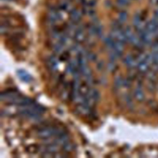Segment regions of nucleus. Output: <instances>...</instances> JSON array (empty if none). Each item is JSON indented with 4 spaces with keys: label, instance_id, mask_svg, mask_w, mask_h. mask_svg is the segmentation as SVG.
<instances>
[{
    "label": "nucleus",
    "instance_id": "4be33fe9",
    "mask_svg": "<svg viewBox=\"0 0 158 158\" xmlns=\"http://www.w3.org/2000/svg\"><path fill=\"white\" fill-rule=\"evenodd\" d=\"M87 57L88 58V59H89L90 60H94L96 59V56L93 54V53H88L87 54Z\"/></svg>",
    "mask_w": 158,
    "mask_h": 158
},
{
    "label": "nucleus",
    "instance_id": "f8f14e48",
    "mask_svg": "<svg viewBox=\"0 0 158 158\" xmlns=\"http://www.w3.org/2000/svg\"><path fill=\"white\" fill-rule=\"evenodd\" d=\"M45 150L46 151V152L48 153H50V154H52V153H54L55 152L57 151V147L56 146V144L54 143H51V144H49L46 148H45Z\"/></svg>",
    "mask_w": 158,
    "mask_h": 158
},
{
    "label": "nucleus",
    "instance_id": "f03ea898",
    "mask_svg": "<svg viewBox=\"0 0 158 158\" xmlns=\"http://www.w3.org/2000/svg\"><path fill=\"white\" fill-rule=\"evenodd\" d=\"M70 0H60L59 3V10L67 12H70L73 9V6Z\"/></svg>",
    "mask_w": 158,
    "mask_h": 158
},
{
    "label": "nucleus",
    "instance_id": "a211bd4d",
    "mask_svg": "<svg viewBox=\"0 0 158 158\" xmlns=\"http://www.w3.org/2000/svg\"><path fill=\"white\" fill-rule=\"evenodd\" d=\"M130 3L129 0H117V6L120 8H123L127 7Z\"/></svg>",
    "mask_w": 158,
    "mask_h": 158
},
{
    "label": "nucleus",
    "instance_id": "5701e85b",
    "mask_svg": "<svg viewBox=\"0 0 158 158\" xmlns=\"http://www.w3.org/2000/svg\"><path fill=\"white\" fill-rule=\"evenodd\" d=\"M153 57V62L156 63H158V52H155L154 54L152 55Z\"/></svg>",
    "mask_w": 158,
    "mask_h": 158
},
{
    "label": "nucleus",
    "instance_id": "412c9836",
    "mask_svg": "<svg viewBox=\"0 0 158 158\" xmlns=\"http://www.w3.org/2000/svg\"><path fill=\"white\" fill-rule=\"evenodd\" d=\"M8 31V27L6 26V25H4L3 24L1 25V34H4V33H7Z\"/></svg>",
    "mask_w": 158,
    "mask_h": 158
},
{
    "label": "nucleus",
    "instance_id": "423d86ee",
    "mask_svg": "<svg viewBox=\"0 0 158 158\" xmlns=\"http://www.w3.org/2000/svg\"><path fill=\"white\" fill-rule=\"evenodd\" d=\"M17 75L20 78L21 80L25 82H29L31 79L30 74L24 70H22V69L19 70L17 71Z\"/></svg>",
    "mask_w": 158,
    "mask_h": 158
},
{
    "label": "nucleus",
    "instance_id": "f3484780",
    "mask_svg": "<svg viewBox=\"0 0 158 158\" xmlns=\"http://www.w3.org/2000/svg\"><path fill=\"white\" fill-rule=\"evenodd\" d=\"M123 80L122 79V78L120 76H117L115 78L114 80V85L115 87H117V88H120L121 86L123 85Z\"/></svg>",
    "mask_w": 158,
    "mask_h": 158
},
{
    "label": "nucleus",
    "instance_id": "f257e3e1",
    "mask_svg": "<svg viewBox=\"0 0 158 158\" xmlns=\"http://www.w3.org/2000/svg\"><path fill=\"white\" fill-rule=\"evenodd\" d=\"M60 132L62 131L55 128L46 127L38 130L37 132V136L41 138L48 139L52 136H57Z\"/></svg>",
    "mask_w": 158,
    "mask_h": 158
},
{
    "label": "nucleus",
    "instance_id": "9b49d317",
    "mask_svg": "<svg viewBox=\"0 0 158 158\" xmlns=\"http://www.w3.org/2000/svg\"><path fill=\"white\" fill-rule=\"evenodd\" d=\"M88 94L91 97V98L94 100V102L99 101L100 98V94L99 91L96 89H91L89 90Z\"/></svg>",
    "mask_w": 158,
    "mask_h": 158
},
{
    "label": "nucleus",
    "instance_id": "dca6fc26",
    "mask_svg": "<svg viewBox=\"0 0 158 158\" xmlns=\"http://www.w3.org/2000/svg\"><path fill=\"white\" fill-rule=\"evenodd\" d=\"M124 33H125V35L126 36V38H127V41H130V40L132 38V37L133 36L134 34L133 33V32L131 31V29L128 27L126 28L124 30Z\"/></svg>",
    "mask_w": 158,
    "mask_h": 158
},
{
    "label": "nucleus",
    "instance_id": "9d476101",
    "mask_svg": "<svg viewBox=\"0 0 158 158\" xmlns=\"http://www.w3.org/2000/svg\"><path fill=\"white\" fill-rule=\"evenodd\" d=\"M124 63L128 67H135L136 65L135 60L133 59L132 56H130V55H127L125 57V59H124Z\"/></svg>",
    "mask_w": 158,
    "mask_h": 158
},
{
    "label": "nucleus",
    "instance_id": "4468645a",
    "mask_svg": "<svg viewBox=\"0 0 158 158\" xmlns=\"http://www.w3.org/2000/svg\"><path fill=\"white\" fill-rule=\"evenodd\" d=\"M73 144L72 143H70L69 141L65 143L62 144V149L65 152H70L73 149Z\"/></svg>",
    "mask_w": 158,
    "mask_h": 158
},
{
    "label": "nucleus",
    "instance_id": "b1692460",
    "mask_svg": "<svg viewBox=\"0 0 158 158\" xmlns=\"http://www.w3.org/2000/svg\"><path fill=\"white\" fill-rule=\"evenodd\" d=\"M151 3L154 6H158V0H151Z\"/></svg>",
    "mask_w": 158,
    "mask_h": 158
},
{
    "label": "nucleus",
    "instance_id": "7ed1b4c3",
    "mask_svg": "<svg viewBox=\"0 0 158 158\" xmlns=\"http://www.w3.org/2000/svg\"><path fill=\"white\" fill-rule=\"evenodd\" d=\"M74 39L77 43H81L85 40V33L82 28H78L75 30L73 35Z\"/></svg>",
    "mask_w": 158,
    "mask_h": 158
},
{
    "label": "nucleus",
    "instance_id": "aec40b11",
    "mask_svg": "<svg viewBox=\"0 0 158 158\" xmlns=\"http://www.w3.org/2000/svg\"><path fill=\"white\" fill-rule=\"evenodd\" d=\"M125 101H126V103H127L128 107H129L130 108L132 107V106H133L132 101H131V99H130V98L129 97V96H127L125 97Z\"/></svg>",
    "mask_w": 158,
    "mask_h": 158
},
{
    "label": "nucleus",
    "instance_id": "ddd939ff",
    "mask_svg": "<svg viewBox=\"0 0 158 158\" xmlns=\"http://www.w3.org/2000/svg\"><path fill=\"white\" fill-rule=\"evenodd\" d=\"M127 13L125 11L120 12L118 16V21L119 23H124L127 19Z\"/></svg>",
    "mask_w": 158,
    "mask_h": 158
},
{
    "label": "nucleus",
    "instance_id": "20e7f679",
    "mask_svg": "<svg viewBox=\"0 0 158 158\" xmlns=\"http://www.w3.org/2000/svg\"><path fill=\"white\" fill-rule=\"evenodd\" d=\"M117 57H120L122 56L123 51V44L117 40H115L113 49Z\"/></svg>",
    "mask_w": 158,
    "mask_h": 158
},
{
    "label": "nucleus",
    "instance_id": "1a4fd4ad",
    "mask_svg": "<svg viewBox=\"0 0 158 158\" xmlns=\"http://www.w3.org/2000/svg\"><path fill=\"white\" fill-rule=\"evenodd\" d=\"M49 65L51 70L55 71L57 69L58 67V62L55 56H51L49 59Z\"/></svg>",
    "mask_w": 158,
    "mask_h": 158
},
{
    "label": "nucleus",
    "instance_id": "6ab92c4d",
    "mask_svg": "<svg viewBox=\"0 0 158 158\" xmlns=\"http://www.w3.org/2000/svg\"><path fill=\"white\" fill-rule=\"evenodd\" d=\"M107 70L109 72L114 71L115 70V68H116V65L115 64V62L110 61V62L108 63V64L107 65Z\"/></svg>",
    "mask_w": 158,
    "mask_h": 158
},
{
    "label": "nucleus",
    "instance_id": "2eb2a0df",
    "mask_svg": "<svg viewBox=\"0 0 158 158\" xmlns=\"http://www.w3.org/2000/svg\"><path fill=\"white\" fill-rule=\"evenodd\" d=\"M64 44H62L60 41L56 43L54 46V50L57 53H61L64 49Z\"/></svg>",
    "mask_w": 158,
    "mask_h": 158
},
{
    "label": "nucleus",
    "instance_id": "6e6552de",
    "mask_svg": "<svg viewBox=\"0 0 158 158\" xmlns=\"http://www.w3.org/2000/svg\"><path fill=\"white\" fill-rule=\"evenodd\" d=\"M137 67L138 70L141 72L144 73L148 70L149 65H148V63L145 60H139L138 62L137 63Z\"/></svg>",
    "mask_w": 158,
    "mask_h": 158
},
{
    "label": "nucleus",
    "instance_id": "39448f33",
    "mask_svg": "<svg viewBox=\"0 0 158 158\" xmlns=\"http://www.w3.org/2000/svg\"><path fill=\"white\" fill-rule=\"evenodd\" d=\"M82 17V12L77 10V9H73L70 12V20L73 22V23H77L78 22L80 19Z\"/></svg>",
    "mask_w": 158,
    "mask_h": 158
},
{
    "label": "nucleus",
    "instance_id": "0eeeda50",
    "mask_svg": "<svg viewBox=\"0 0 158 158\" xmlns=\"http://www.w3.org/2000/svg\"><path fill=\"white\" fill-rule=\"evenodd\" d=\"M134 96L138 101H143L144 99V94L141 88H136L134 90Z\"/></svg>",
    "mask_w": 158,
    "mask_h": 158
}]
</instances>
